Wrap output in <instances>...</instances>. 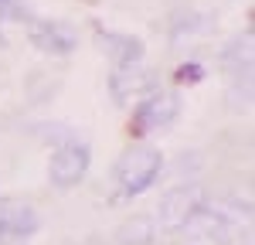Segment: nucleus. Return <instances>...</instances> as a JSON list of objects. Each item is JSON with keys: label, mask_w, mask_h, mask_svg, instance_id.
<instances>
[{"label": "nucleus", "mask_w": 255, "mask_h": 245, "mask_svg": "<svg viewBox=\"0 0 255 245\" xmlns=\"http://www.w3.org/2000/svg\"><path fill=\"white\" fill-rule=\"evenodd\" d=\"M38 211L27 201H17V198H0V245L10 242H24L38 232Z\"/></svg>", "instance_id": "39448f33"}, {"label": "nucleus", "mask_w": 255, "mask_h": 245, "mask_svg": "<svg viewBox=\"0 0 255 245\" xmlns=\"http://www.w3.org/2000/svg\"><path fill=\"white\" fill-rule=\"evenodd\" d=\"M211 31V17L197 14V10H184L174 17V38H194V34H208Z\"/></svg>", "instance_id": "f8f14e48"}, {"label": "nucleus", "mask_w": 255, "mask_h": 245, "mask_svg": "<svg viewBox=\"0 0 255 245\" xmlns=\"http://www.w3.org/2000/svg\"><path fill=\"white\" fill-rule=\"evenodd\" d=\"M160 170H163V157H160L157 146H150V143H133L123 157L116 160V184L123 194H139V191H146L150 184L160 177Z\"/></svg>", "instance_id": "f257e3e1"}, {"label": "nucleus", "mask_w": 255, "mask_h": 245, "mask_svg": "<svg viewBox=\"0 0 255 245\" xmlns=\"http://www.w3.org/2000/svg\"><path fill=\"white\" fill-rule=\"evenodd\" d=\"M0 41H3V34H0Z\"/></svg>", "instance_id": "2eb2a0df"}, {"label": "nucleus", "mask_w": 255, "mask_h": 245, "mask_svg": "<svg viewBox=\"0 0 255 245\" xmlns=\"http://www.w3.org/2000/svg\"><path fill=\"white\" fill-rule=\"evenodd\" d=\"M177 116H180V99H177V92L153 89V92H146V96L136 102V109H133V129H136V133H153V129L170 126Z\"/></svg>", "instance_id": "7ed1b4c3"}, {"label": "nucleus", "mask_w": 255, "mask_h": 245, "mask_svg": "<svg viewBox=\"0 0 255 245\" xmlns=\"http://www.w3.org/2000/svg\"><path fill=\"white\" fill-rule=\"evenodd\" d=\"M31 41L44 55H72L75 44H79V34L61 20H34L31 24Z\"/></svg>", "instance_id": "0eeeda50"}, {"label": "nucleus", "mask_w": 255, "mask_h": 245, "mask_svg": "<svg viewBox=\"0 0 255 245\" xmlns=\"http://www.w3.org/2000/svg\"><path fill=\"white\" fill-rule=\"evenodd\" d=\"M99 44L102 51L109 55V61L116 68H129V65H139L143 58V44L129 34H113V31H99Z\"/></svg>", "instance_id": "9d476101"}, {"label": "nucleus", "mask_w": 255, "mask_h": 245, "mask_svg": "<svg viewBox=\"0 0 255 245\" xmlns=\"http://www.w3.org/2000/svg\"><path fill=\"white\" fill-rule=\"evenodd\" d=\"M180 239L184 245H232V228H228V218L218 215L215 208H197L180 225Z\"/></svg>", "instance_id": "20e7f679"}, {"label": "nucleus", "mask_w": 255, "mask_h": 245, "mask_svg": "<svg viewBox=\"0 0 255 245\" xmlns=\"http://www.w3.org/2000/svg\"><path fill=\"white\" fill-rule=\"evenodd\" d=\"M89 143L82 140H65L58 143V150L51 153V163H48V181L61 187V191H68V187H75V184L85 177V170H89Z\"/></svg>", "instance_id": "f03ea898"}, {"label": "nucleus", "mask_w": 255, "mask_h": 245, "mask_svg": "<svg viewBox=\"0 0 255 245\" xmlns=\"http://www.w3.org/2000/svg\"><path fill=\"white\" fill-rule=\"evenodd\" d=\"M180 85H194V82H201L204 79V68L197 65V61H184L180 68H177V75H174Z\"/></svg>", "instance_id": "ddd939ff"}, {"label": "nucleus", "mask_w": 255, "mask_h": 245, "mask_svg": "<svg viewBox=\"0 0 255 245\" xmlns=\"http://www.w3.org/2000/svg\"><path fill=\"white\" fill-rule=\"evenodd\" d=\"M197 208H204L201 191H197L194 184H187V187L180 184V187L167 191V194L160 198V225H163V228H180Z\"/></svg>", "instance_id": "423d86ee"}, {"label": "nucleus", "mask_w": 255, "mask_h": 245, "mask_svg": "<svg viewBox=\"0 0 255 245\" xmlns=\"http://www.w3.org/2000/svg\"><path fill=\"white\" fill-rule=\"evenodd\" d=\"M153 235H157V222H153V218H146V215L129 218V222L116 232L119 245H150V242H153Z\"/></svg>", "instance_id": "9b49d317"}, {"label": "nucleus", "mask_w": 255, "mask_h": 245, "mask_svg": "<svg viewBox=\"0 0 255 245\" xmlns=\"http://www.w3.org/2000/svg\"><path fill=\"white\" fill-rule=\"evenodd\" d=\"M0 10H17V7H10V0H0Z\"/></svg>", "instance_id": "4468645a"}, {"label": "nucleus", "mask_w": 255, "mask_h": 245, "mask_svg": "<svg viewBox=\"0 0 255 245\" xmlns=\"http://www.w3.org/2000/svg\"><path fill=\"white\" fill-rule=\"evenodd\" d=\"M221 68L228 72V79L235 82V85H249V82H252V34L235 38L225 48Z\"/></svg>", "instance_id": "1a4fd4ad"}, {"label": "nucleus", "mask_w": 255, "mask_h": 245, "mask_svg": "<svg viewBox=\"0 0 255 245\" xmlns=\"http://www.w3.org/2000/svg\"><path fill=\"white\" fill-rule=\"evenodd\" d=\"M109 89H113V99L129 102V99H136V96L153 92L157 85H153V75H150V72H143L139 65H129V68H116V72H113Z\"/></svg>", "instance_id": "6e6552de"}]
</instances>
